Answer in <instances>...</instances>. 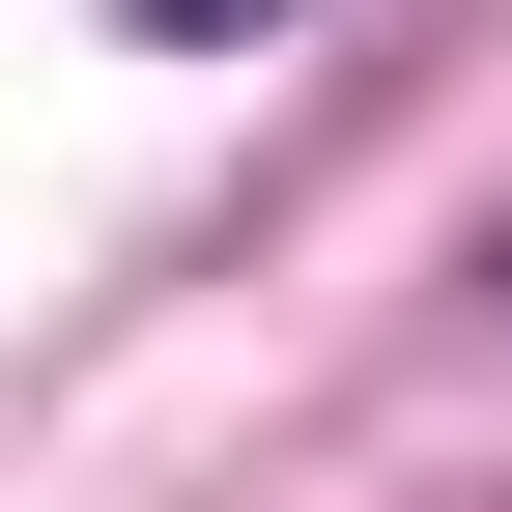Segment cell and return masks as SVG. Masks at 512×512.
Returning <instances> with one entry per match:
<instances>
[{
	"instance_id": "1",
	"label": "cell",
	"mask_w": 512,
	"mask_h": 512,
	"mask_svg": "<svg viewBox=\"0 0 512 512\" xmlns=\"http://www.w3.org/2000/svg\"><path fill=\"white\" fill-rule=\"evenodd\" d=\"M143 29H256V0H143Z\"/></svg>"
}]
</instances>
